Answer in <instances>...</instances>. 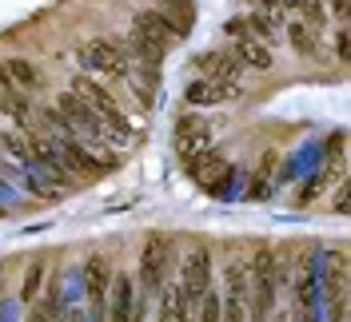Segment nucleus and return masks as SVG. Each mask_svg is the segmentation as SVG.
I'll list each match as a JSON object with an SVG mask.
<instances>
[{"label":"nucleus","instance_id":"obj_1","mask_svg":"<svg viewBox=\"0 0 351 322\" xmlns=\"http://www.w3.org/2000/svg\"><path fill=\"white\" fill-rule=\"evenodd\" d=\"M280 291H284V267L276 263V251L260 247L252 258V302H247L252 322H271Z\"/></svg>","mask_w":351,"mask_h":322},{"label":"nucleus","instance_id":"obj_2","mask_svg":"<svg viewBox=\"0 0 351 322\" xmlns=\"http://www.w3.org/2000/svg\"><path fill=\"white\" fill-rule=\"evenodd\" d=\"M72 92H76V96H80V100H84V104L104 120V124H108V139H112V144H124V139H128V120H124L120 104L112 100L108 88L96 84L92 76H76V80H72Z\"/></svg>","mask_w":351,"mask_h":322},{"label":"nucleus","instance_id":"obj_3","mask_svg":"<svg viewBox=\"0 0 351 322\" xmlns=\"http://www.w3.org/2000/svg\"><path fill=\"white\" fill-rule=\"evenodd\" d=\"M76 64L84 68V72H104V76H112V80H132V60L128 52L120 48L116 40H92L84 44L80 52H76Z\"/></svg>","mask_w":351,"mask_h":322},{"label":"nucleus","instance_id":"obj_4","mask_svg":"<svg viewBox=\"0 0 351 322\" xmlns=\"http://www.w3.org/2000/svg\"><path fill=\"white\" fill-rule=\"evenodd\" d=\"M351 263L339 251L328 255V271H324V299H328L331 322H351L348 319V302H351Z\"/></svg>","mask_w":351,"mask_h":322},{"label":"nucleus","instance_id":"obj_5","mask_svg":"<svg viewBox=\"0 0 351 322\" xmlns=\"http://www.w3.org/2000/svg\"><path fill=\"white\" fill-rule=\"evenodd\" d=\"M56 111L64 116L68 124H72V131H76L80 139H88V144H104V139H108V124H104V120H100V116L76 96V92L60 96V100H56Z\"/></svg>","mask_w":351,"mask_h":322},{"label":"nucleus","instance_id":"obj_6","mask_svg":"<svg viewBox=\"0 0 351 322\" xmlns=\"http://www.w3.org/2000/svg\"><path fill=\"white\" fill-rule=\"evenodd\" d=\"M196 68L204 72V80H212V84L223 88V100H232V96H240V76H243V64L240 56L232 52H204L196 56Z\"/></svg>","mask_w":351,"mask_h":322},{"label":"nucleus","instance_id":"obj_7","mask_svg":"<svg viewBox=\"0 0 351 322\" xmlns=\"http://www.w3.org/2000/svg\"><path fill=\"white\" fill-rule=\"evenodd\" d=\"M184 295L192 306H204V299L212 295V255L208 251H192L188 263H184Z\"/></svg>","mask_w":351,"mask_h":322},{"label":"nucleus","instance_id":"obj_8","mask_svg":"<svg viewBox=\"0 0 351 322\" xmlns=\"http://www.w3.org/2000/svg\"><path fill=\"white\" fill-rule=\"evenodd\" d=\"M176 151H180L184 163L208 155V151H212V128H208L204 120H196V116H184L180 128H176Z\"/></svg>","mask_w":351,"mask_h":322},{"label":"nucleus","instance_id":"obj_9","mask_svg":"<svg viewBox=\"0 0 351 322\" xmlns=\"http://www.w3.org/2000/svg\"><path fill=\"white\" fill-rule=\"evenodd\" d=\"M136 310H140V302H136V282H132V275H116L112 295H108V322H132Z\"/></svg>","mask_w":351,"mask_h":322},{"label":"nucleus","instance_id":"obj_10","mask_svg":"<svg viewBox=\"0 0 351 322\" xmlns=\"http://www.w3.org/2000/svg\"><path fill=\"white\" fill-rule=\"evenodd\" d=\"M60 151H64V163L72 175H80V179H96L100 167H96V155L84 148V139H60Z\"/></svg>","mask_w":351,"mask_h":322},{"label":"nucleus","instance_id":"obj_11","mask_svg":"<svg viewBox=\"0 0 351 322\" xmlns=\"http://www.w3.org/2000/svg\"><path fill=\"white\" fill-rule=\"evenodd\" d=\"M236 56H240V64L252 68V72H267V68H271V48H267L260 36H236Z\"/></svg>","mask_w":351,"mask_h":322},{"label":"nucleus","instance_id":"obj_12","mask_svg":"<svg viewBox=\"0 0 351 322\" xmlns=\"http://www.w3.org/2000/svg\"><path fill=\"white\" fill-rule=\"evenodd\" d=\"M276 163H280V151H263L260 163H256V175L247 179V199H267L271 195V179H276Z\"/></svg>","mask_w":351,"mask_h":322},{"label":"nucleus","instance_id":"obj_13","mask_svg":"<svg viewBox=\"0 0 351 322\" xmlns=\"http://www.w3.org/2000/svg\"><path fill=\"white\" fill-rule=\"evenodd\" d=\"M4 80H8V84H16L21 92H36V88H44V72L32 64V60L12 56V60L4 64Z\"/></svg>","mask_w":351,"mask_h":322},{"label":"nucleus","instance_id":"obj_14","mask_svg":"<svg viewBox=\"0 0 351 322\" xmlns=\"http://www.w3.org/2000/svg\"><path fill=\"white\" fill-rule=\"evenodd\" d=\"M247 32L260 36V40L271 48L276 40H284V12H260V8H256V12L247 16Z\"/></svg>","mask_w":351,"mask_h":322},{"label":"nucleus","instance_id":"obj_15","mask_svg":"<svg viewBox=\"0 0 351 322\" xmlns=\"http://www.w3.org/2000/svg\"><path fill=\"white\" fill-rule=\"evenodd\" d=\"M160 275H164V243H148L144 247V258H140V286L144 291H156L160 286Z\"/></svg>","mask_w":351,"mask_h":322},{"label":"nucleus","instance_id":"obj_16","mask_svg":"<svg viewBox=\"0 0 351 322\" xmlns=\"http://www.w3.org/2000/svg\"><path fill=\"white\" fill-rule=\"evenodd\" d=\"M223 282H228V295H236V299H247V302H252V263L232 258V263L223 267Z\"/></svg>","mask_w":351,"mask_h":322},{"label":"nucleus","instance_id":"obj_17","mask_svg":"<svg viewBox=\"0 0 351 322\" xmlns=\"http://www.w3.org/2000/svg\"><path fill=\"white\" fill-rule=\"evenodd\" d=\"M184 100H188L192 107H212V104H223V88L199 76V80H192V84L184 88Z\"/></svg>","mask_w":351,"mask_h":322},{"label":"nucleus","instance_id":"obj_18","mask_svg":"<svg viewBox=\"0 0 351 322\" xmlns=\"http://www.w3.org/2000/svg\"><path fill=\"white\" fill-rule=\"evenodd\" d=\"M311 32H315V28H307L304 21H291L287 24V44H291L300 56H315V52H319V40H315Z\"/></svg>","mask_w":351,"mask_h":322},{"label":"nucleus","instance_id":"obj_19","mask_svg":"<svg viewBox=\"0 0 351 322\" xmlns=\"http://www.w3.org/2000/svg\"><path fill=\"white\" fill-rule=\"evenodd\" d=\"M164 16H168L180 32H188L192 21H196V8H192V0H180V4H172V8H164Z\"/></svg>","mask_w":351,"mask_h":322},{"label":"nucleus","instance_id":"obj_20","mask_svg":"<svg viewBox=\"0 0 351 322\" xmlns=\"http://www.w3.org/2000/svg\"><path fill=\"white\" fill-rule=\"evenodd\" d=\"M300 12H304V24H307V28H315V32L328 24V8H324V0H304V8H300Z\"/></svg>","mask_w":351,"mask_h":322},{"label":"nucleus","instance_id":"obj_21","mask_svg":"<svg viewBox=\"0 0 351 322\" xmlns=\"http://www.w3.org/2000/svg\"><path fill=\"white\" fill-rule=\"evenodd\" d=\"M40 282H44V267L36 263V267H28V275H24V282H21V299L32 302L40 295Z\"/></svg>","mask_w":351,"mask_h":322},{"label":"nucleus","instance_id":"obj_22","mask_svg":"<svg viewBox=\"0 0 351 322\" xmlns=\"http://www.w3.org/2000/svg\"><path fill=\"white\" fill-rule=\"evenodd\" d=\"M199 322H223V299H219V291H212L204 306H199Z\"/></svg>","mask_w":351,"mask_h":322},{"label":"nucleus","instance_id":"obj_23","mask_svg":"<svg viewBox=\"0 0 351 322\" xmlns=\"http://www.w3.org/2000/svg\"><path fill=\"white\" fill-rule=\"evenodd\" d=\"M335 52H339V60H348L351 64V28L335 32Z\"/></svg>","mask_w":351,"mask_h":322},{"label":"nucleus","instance_id":"obj_24","mask_svg":"<svg viewBox=\"0 0 351 322\" xmlns=\"http://www.w3.org/2000/svg\"><path fill=\"white\" fill-rule=\"evenodd\" d=\"M335 211L339 215H351V179L339 183V199H335Z\"/></svg>","mask_w":351,"mask_h":322},{"label":"nucleus","instance_id":"obj_25","mask_svg":"<svg viewBox=\"0 0 351 322\" xmlns=\"http://www.w3.org/2000/svg\"><path fill=\"white\" fill-rule=\"evenodd\" d=\"M331 8H335V12H339V16L351 24V0H331Z\"/></svg>","mask_w":351,"mask_h":322},{"label":"nucleus","instance_id":"obj_26","mask_svg":"<svg viewBox=\"0 0 351 322\" xmlns=\"http://www.w3.org/2000/svg\"><path fill=\"white\" fill-rule=\"evenodd\" d=\"M156 4H164V8H172V4H180V0H156Z\"/></svg>","mask_w":351,"mask_h":322},{"label":"nucleus","instance_id":"obj_27","mask_svg":"<svg viewBox=\"0 0 351 322\" xmlns=\"http://www.w3.org/2000/svg\"><path fill=\"white\" fill-rule=\"evenodd\" d=\"M280 322H284V319H280Z\"/></svg>","mask_w":351,"mask_h":322},{"label":"nucleus","instance_id":"obj_28","mask_svg":"<svg viewBox=\"0 0 351 322\" xmlns=\"http://www.w3.org/2000/svg\"><path fill=\"white\" fill-rule=\"evenodd\" d=\"M348 279H351V275H348Z\"/></svg>","mask_w":351,"mask_h":322}]
</instances>
